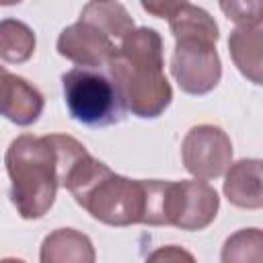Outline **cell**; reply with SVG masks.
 I'll return each instance as SVG.
<instances>
[{"mask_svg": "<svg viewBox=\"0 0 263 263\" xmlns=\"http://www.w3.org/2000/svg\"><path fill=\"white\" fill-rule=\"evenodd\" d=\"M228 49L234 66L247 76L253 84H261V68H263V27L261 23L238 25L228 39Z\"/></svg>", "mask_w": 263, "mask_h": 263, "instance_id": "8fae6325", "label": "cell"}, {"mask_svg": "<svg viewBox=\"0 0 263 263\" xmlns=\"http://www.w3.org/2000/svg\"><path fill=\"white\" fill-rule=\"evenodd\" d=\"M78 205L95 220L109 226L142 224L144 218V181L113 173L105 162L82 154L68 171L62 183Z\"/></svg>", "mask_w": 263, "mask_h": 263, "instance_id": "3957f363", "label": "cell"}, {"mask_svg": "<svg viewBox=\"0 0 263 263\" xmlns=\"http://www.w3.org/2000/svg\"><path fill=\"white\" fill-rule=\"evenodd\" d=\"M107 68L123 109L132 115L154 119L171 105L173 88L164 76L162 37L156 29H134L119 43Z\"/></svg>", "mask_w": 263, "mask_h": 263, "instance_id": "7a4b0ae2", "label": "cell"}, {"mask_svg": "<svg viewBox=\"0 0 263 263\" xmlns=\"http://www.w3.org/2000/svg\"><path fill=\"white\" fill-rule=\"evenodd\" d=\"M222 263H263V234L259 228H242L230 234L222 247Z\"/></svg>", "mask_w": 263, "mask_h": 263, "instance_id": "9a60e30c", "label": "cell"}, {"mask_svg": "<svg viewBox=\"0 0 263 263\" xmlns=\"http://www.w3.org/2000/svg\"><path fill=\"white\" fill-rule=\"evenodd\" d=\"M62 88L72 119L90 127L121 121L125 109L109 74L95 68H72L62 76Z\"/></svg>", "mask_w": 263, "mask_h": 263, "instance_id": "277c9868", "label": "cell"}, {"mask_svg": "<svg viewBox=\"0 0 263 263\" xmlns=\"http://www.w3.org/2000/svg\"><path fill=\"white\" fill-rule=\"evenodd\" d=\"M224 195L236 208L257 210L263 205V175L259 158H245L228 166Z\"/></svg>", "mask_w": 263, "mask_h": 263, "instance_id": "9c48e42d", "label": "cell"}, {"mask_svg": "<svg viewBox=\"0 0 263 263\" xmlns=\"http://www.w3.org/2000/svg\"><path fill=\"white\" fill-rule=\"evenodd\" d=\"M8 80H10V72H8L4 66H0V111H2V103H4V95H6Z\"/></svg>", "mask_w": 263, "mask_h": 263, "instance_id": "ac0fdd59", "label": "cell"}, {"mask_svg": "<svg viewBox=\"0 0 263 263\" xmlns=\"http://www.w3.org/2000/svg\"><path fill=\"white\" fill-rule=\"evenodd\" d=\"M117 47L119 43L113 37L84 18L66 27L58 37V53L78 64V68L97 70L99 66H107Z\"/></svg>", "mask_w": 263, "mask_h": 263, "instance_id": "ba28073f", "label": "cell"}, {"mask_svg": "<svg viewBox=\"0 0 263 263\" xmlns=\"http://www.w3.org/2000/svg\"><path fill=\"white\" fill-rule=\"evenodd\" d=\"M0 263H25L23 259H14V257H6V259H0Z\"/></svg>", "mask_w": 263, "mask_h": 263, "instance_id": "d6986e66", "label": "cell"}, {"mask_svg": "<svg viewBox=\"0 0 263 263\" xmlns=\"http://www.w3.org/2000/svg\"><path fill=\"white\" fill-rule=\"evenodd\" d=\"M97 253L92 240L74 230V228H58L49 232L39 251V263H95Z\"/></svg>", "mask_w": 263, "mask_h": 263, "instance_id": "30bf717a", "label": "cell"}, {"mask_svg": "<svg viewBox=\"0 0 263 263\" xmlns=\"http://www.w3.org/2000/svg\"><path fill=\"white\" fill-rule=\"evenodd\" d=\"M144 263H197V261L187 249L177 247V245H164V247L154 249L146 257Z\"/></svg>", "mask_w": 263, "mask_h": 263, "instance_id": "e0dca14e", "label": "cell"}, {"mask_svg": "<svg viewBox=\"0 0 263 263\" xmlns=\"http://www.w3.org/2000/svg\"><path fill=\"white\" fill-rule=\"evenodd\" d=\"M80 18L97 25L109 37H113L117 43H121L136 29L132 16L119 2H88L82 8Z\"/></svg>", "mask_w": 263, "mask_h": 263, "instance_id": "4fadbf2b", "label": "cell"}, {"mask_svg": "<svg viewBox=\"0 0 263 263\" xmlns=\"http://www.w3.org/2000/svg\"><path fill=\"white\" fill-rule=\"evenodd\" d=\"M86 152L76 138L64 134H23L14 138L4 162L10 177V199L16 212L25 220L45 216L70 166Z\"/></svg>", "mask_w": 263, "mask_h": 263, "instance_id": "6da1fadb", "label": "cell"}, {"mask_svg": "<svg viewBox=\"0 0 263 263\" xmlns=\"http://www.w3.org/2000/svg\"><path fill=\"white\" fill-rule=\"evenodd\" d=\"M181 158L195 179H218L232 164V142L222 127L201 123L191 127L183 138Z\"/></svg>", "mask_w": 263, "mask_h": 263, "instance_id": "52a82bcc", "label": "cell"}, {"mask_svg": "<svg viewBox=\"0 0 263 263\" xmlns=\"http://www.w3.org/2000/svg\"><path fill=\"white\" fill-rule=\"evenodd\" d=\"M35 53V33L29 25L16 18L0 21V60L23 64Z\"/></svg>", "mask_w": 263, "mask_h": 263, "instance_id": "5bb4252c", "label": "cell"}, {"mask_svg": "<svg viewBox=\"0 0 263 263\" xmlns=\"http://www.w3.org/2000/svg\"><path fill=\"white\" fill-rule=\"evenodd\" d=\"M220 8L226 12L228 18H232L236 25H253L261 23V2H222Z\"/></svg>", "mask_w": 263, "mask_h": 263, "instance_id": "2e32d148", "label": "cell"}, {"mask_svg": "<svg viewBox=\"0 0 263 263\" xmlns=\"http://www.w3.org/2000/svg\"><path fill=\"white\" fill-rule=\"evenodd\" d=\"M220 197L205 181H168L166 187V226L181 230H203L218 214Z\"/></svg>", "mask_w": 263, "mask_h": 263, "instance_id": "8992f818", "label": "cell"}, {"mask_svg": "<svg viewBox=\"0 0 263 263\" xmlns=\"http://www.w3.org/2000/svg\"><path fill=\"white\" fill-rule=\"evenodd\" d=\"M171 72L187 95H205L214 90L222 78V62L216 51L214 37L185 35L175 39Z\"/></svg>", "mask_w": 263, "mask_h": 263, "instance_id": "5b68a950", "label": "cell"}, {"mask_svg": "<svg viewBox=\"0 0 263 263\" xmlns=\"http://www.w3.org/2000/svg\"><path fill=\"white\" fill-rule=\"evenodd\" d=\"M41 111H43V95L25 78L10 74L0 115H4L8 121L16 125H31L39 119Z\"/></svg>", "mask_w": 263, "mask_h": 263, "instance_id": "7c38bea8", "label": "cell"}]
</instances>
